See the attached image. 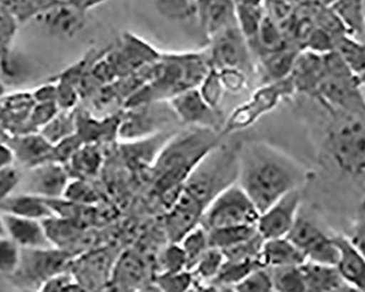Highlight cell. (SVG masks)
<instances>
[{
    "label": "cell",
    "mask_w": 365,
    "mask_h": 292,
    "mask_svg": "<svg viewBox=\"0 0 365 292\" xmlns=\"http://www.w3.org/2000/svg\"><path fill=\"white\" fill-rule=\"evenodd\" d=\"M21 181L19 171L14 166L0 168V201L10 196Z\"/></svg>",
    "instance_id": "cell-53"
},
{
    "label": "cell",
    "mask_w": 365,
    "mask_h": 292,
    "mask_svg": "<svg viewBox=\"0 0 365 292\" xmlns=\"http://www.w3.org/2000/svg\"><path fill=\"white\" fill-rule=\"evenodd\" d=\"M103 164V154L96 144H83L65 164L73 178L91 181L98 176Z\"/></svg>",
    "instance_id": "cell-30"
},
{
    "label": "cell",
    "mask_w": 365,
    "mask_h": 292,
    "mask_svg": "<svg viewBox=\"0 0 365 292\" xmlns=\"http://www.w3.org/2000/svg\"><path fill=\"white\" fill-rule=\"evenodd\" d=\"M313 98L327 111L365 113L362 82L356 76H325Z\"/></svg>",
    "instance_id": "cell-10"
},
{
    "label": "cell",
    "mask_w": 365,
    "mask_h": 292,
    "mask_svg": "<svg viewBox=\"0 0 365 292\" xmlns=\"http://www.w3.org/2000/svg\"><path fill=\"white\" fill-rule=\"evenodd\" d=\"M159 265L161 273H176L187 269V258L180 242H170L169 246L162 251Z\"/></svg>",
    "instance_id": "cell-47"
},
{
    "label": "cell",
    "mask_w": 365,
    "mask_h": 292,
    "mask_svg": "<svg viewBox=\"0 0 365 292\" xmlns=\"http://www.w3.org/2000/svg\"><path fill=\"white\" fill-rule=\"evenodd\" d=\"M287 236L302 251L307 261L334 265L337 262L334 232L324 229L319 222L303 213L302 208Z\"/></svg>",
    "instance_id": "cell-9"
},
{
    "label": "cell",
    "mask_w": 365,
    "mask_h": 292,
    "mask_svg": "<svg viewBox=\"0 0 365 292\" xmlns=\"http://www.w3.org/2000/svg\"><path fill=\"white\" fill-rule=\"evenodd\" d=\"M221 137L220 131L192 127L174 133L164 144L153 162V187L168 208L178 198L192 170L220 145Z\"/></svg>",
    "instance_id": "cell-2"
},
{
    "label": "cell",
    "mask_w": 365,
    "mask_h": 292,
    "mask_svg": "<svg viewBox=\"0 0 365 292\" xmlns=\"http://www.w3.org/2000/svg\"><path fill=\"white\" fill-rule=\"evenodd\" d=\"M235 16H237V26L253 51L264 12L260 6L237 3L235 4Z\"/></svg>",
    "instance_id": "cell-34"
},
{
    "label": "cell",
    "mask_w": 365,
    "mask_h": 292,
    "mask_svg": "<svg viewBox=\"0 0 365 292\" xmlns=\"http://www.w3.org/2000/svg\"><path fill=\"white\" fill-rule=\"evenodd\" d=\"M40 133L49 143L56 145L63 139L77 133V115L73 113V110H59V112L41 129Z\"/></svg>",
    "instance_id": "cell-35"
},
{
    "label": "cell",
    "mask_w": 365,
    "mask_h": 292,
    "mask_svg": "<svg viewBox=\"0 0 365 292\" xmlns=\"http://www.w3.org/2000/svg\"><path fill=\"white\" fill-rule=\"evenodd\" d=\"M0 213L36 220H44L54 216L47 205L46 199L29 193L21 195L11 194L0 201Z\"/></svg>",
    "instance_id": "cell-27"
},
{
    "label": "cell",
    "mask_w": 365,
    "mask_h": 292,
    "mask_svg": "<svg viewBox=\"0 0 365 292\" xmlns=\"http://www.w3.org/2000/svg\"><path fill=\"white\" fill-rule=\"evenodd\" d=\"M85 10L67 0H61L56 5L43 12L36 18L52 36L61 39H71L83 30L87 24Z\"/></svg>",
    "instance_id": "cell-19"
},
{
    "label": "cell",
    "mask_w": 365,
    "mask_h": 292,
    "mask_svg": "<svg viewBox=\"0 0 365 292\" xmlns=\"http://www.w3.org/2000/svg\"><path fill=\"white\" fill-rule=\"evenodd\" d=\"M327 113L321 144L324 163L346 180H365V113Z\"/></svg>",
    "instance_id": "cell-3"
},
{
    "label": "cell",
    "mask_w": 365,
    "mask_h": 292,
    "mask_svg": "<svg viewBox=\"0 0 365 292\" xmlns=\"http://www.w3.org/2000/svg\"><path fill=\"white\" fill-rule=\"evenodd\" d=\"M272 289L280 292L307 291L304 275L300 266H282L269 268Z\"/></svg>",
    "instance_id": "cell-37"
},
{
    "label": "cell",
    "mask_w": 365,
    "mask_h": 292,
    "mask_svg": "<svg viewBox=\"0 0 365 292\" xmlns=\"http://www.w3.org/2000/svg\"><path fill=\"white\" fill-rule=\"evenodd\" d=\"M358 217L364 218L365 219V197L363 198L362 203H361L360 209H359Z\"/></svg>",
    "instance_id": "cell-59"
},
{
    "label": "cell",
    "mask_w": 365,
    "mask_h": 292,
    "mask_svg": "<svg viewBox=\"0 0 365 292\" xmlns=\"http://www.w3.org/2000/svg\"><path fill=\"white\" fill-rule=\"evenodd\" d=\"M297 94L290 77L267 82L256 89L251 98L232 111L225 119L221 134L231 135L253 126L260 117L274 111L284 99Z\"/></svg>",
    "instance_id": "cell-6"
},
{
    "label": "cell",
    "mask_w": 365,
    "mask_h": 292,
    "mask_svg": "<svg viewBox=\"0 0 365 292\" xmlns=\"http://www.w3.org/2000/svg\"><path fill=\"white\" fill-rule=\"evenodd\" d=\"M180 244L187 258V269L192 271L199 258L210 248L208 230L198 225L180 240Z\"/></svg>",
    "instance_id": "cell-40"
},
{
    "label": "cell",
    "mask_w": 365,
    "mask_h": 292,
    "mask_svg": "<svg viewBox=\"0 0 365 292\" xmlns=\"http://www.w3.org/2000/svg\"><path fill=\"white\" fill-rule=\"evenodd\" d=\"M258 233L256 226H237L208 230L210 248L225 251L243 243Z\"/></svg>",
    "instance_id": "cell-33"
},
{
    "label": "cell",
    "mask_w": 365,
    "mask_h": 292,
    "mask_svg": "<svg viewBox=\"0 0 365 292\" xmlns=\"http://www.w3.org/2000/svg\"><path fill=\"white\" fill-rule=\"evenodd\" d=\"M155 285L163 291H187L194 287L195 277L187 269L176 273H160L155 277Z\"/></svg>",
    "instance_id": "cell-44"
},
{
    "label": "cell",
    "mask_w": 365,
    "mask_h": 292,
    "mask_svg": "<svg viewBox=\"0 0 365 292\" xmlns=\"http://www.w3.org/2000/svg\"><path fill=\"white\" fill-rule=\"evenodd\" d=\"M120 252L114 248H91L73 258L71 271L83 290H106Z\"/></svg>",
    "instance_id": "cell-12"
},
{
    "label": "cell",
    "mask_w": 365,
    "mask_h": 292,
    "mask_svg": "<svg viewBox=\"0 0 365 292\" xmlns=\"http://www.w3.org/2000/svg\"><path fill=\"white\" fill-rule=\"evenodd\" d=\"M21 248L8 236H0V275L11 277L19 267Z\"/></svg>",
    "instance_id": "cell-45"
},
{
    "label": "cell",
    "mask_w": 365,
    "mask_h": 292,
    "mask_svg": "<svg viewBox=\"0 0 365 292\" xmlns=\"http://www.w3.org/2000/svg\"><path fill=\"white\" fill-rule=\"evenodd\" d=\"M57 102H36V106H33L30 113V123L36 129H42L43 126L59 112Z\"/></svg>",
    "instance_id": "cell-52"
},
{
    "label": "cell",
    "mask_w": 365,
    "mask_h": 292,
    "mask_svg": "<svg viewBox=\"0 0 365 292\" xmlns=\"http://www.w3.org/2000/svg\"><path fill=\"white\" fill-rule=\"evenodd\" d=\"M198 90L209 106L215 109L220 108L225 89L223 87L222 81H221L218 69L210 68V71L199 84Z\"/></svg>",
    "instance_id": "cell-43"
},
{
    "label": "cell",
    "mask_w": 365,
    "mask_h": 292,
    "mask_svg": "<svg viewBox=\"0 0 365 292\" xmlns=\"http://www.w3.org/2000/svg\"><path fill=\"white\" fill-rule=\"evenodd\" d=\"M148 278V266L140 255L133 251L120 252L113 268L108 289L130 291L141 289Z\"/></svg>",
    "instance_id": "cell-21"
},
{
    "label": "cell",
    "mask_w": 365,
    "mask_h": 292,
    "mask_svg": "<svg viewBox=\"0 0 365 292\" xmlns=\"http://www.w3.org/2000/svg\"><path fill=\"white\" fill-rule=\"evenodd\" d=\"M338 248L336 267L352 291L365 292V256L346 234L334 233Z\"/></svg>",
    "instance_id": "cell-20"
},
{
    "label": "cell",
    "mask_w": 365,
    "mask_h": 292,
    "mask_svg": "<svg viewBox=\"0 0 365 292\" xmlns=\"http://www.w3.org/2000/svg\"><path fill=\"white\" fill-rule=\"evenodd\" d=\"M82 145H83V141H81L77 133L63 139L54 145L53 161L61 162L63 164L67 163Z\"/></svg>",
    "instance_id": "cell-51"
},
{
    "label": "cell",
    "mask_w": 365,
    "mask_h": 292,
    "mask_svg": "<svg viewBox=\"0 0 365 292\" xmlns=\"http://www.w3.org/2000/svg\"><path fill=\"white\" fill-rule=\"evenodd\" d=\"M68 1L77 6L80 9L88 11V10L92 9V8L96 7V6L106 3L108 0H68Z\"/></svg>",
    "instance_id": "cell-57"
},
{
    "label": "cell",
    "mask_w": 365,
    "mask_h": 292,
    "mask_svg": "<svg viewBox=\"0 0 365 292\" xmlns=\"http://www.w3.org/2000/svg\"><path fill=\"white\" fill-rule=\"evenodd\" d=\"M208 55L211 66L217 69L237 68L248 76L254 71L251 47L237 24H232L210 38Z\"/></svg>",
    "instance_id": "cell-11"
},
{
    "label": "cell",
    "mask_w": 365,
    "mask_h": 292,
    "mask_svg": "<svg viewBox=\"0 0 365 292\" xmlns=\"http://www.w3.org/2000/svg\"><path fill=\"white\" fill-rule=\"evenodd\" d=\"M259 211L239 183L230 185L210 201L200 225L207 230L237 226H256Z\"/></svg>",
    "instance_id": "cell-5"
},
{
    "label": "cell",
    "mask_w": 365,
    "mask_h": 292,
    "mask_svg": "<svg viewBox=\"0 0 365 292\" xmlns=\"http://www.w3.org/2000/svg\"><path fill=\"white\" fill-rule=\"evenodd\" d=\"M297 55V49L288 46L260 55V75L264 78V84L290 77Z\"/></svg>",
    "instance_id": "cell-29"
},
{
    "label": "cell",
    "mask_w": 365,
    "mask_h": 292,
    "mask_svg": "<svg viewBox=\"0 0 365 292\" xmlns=\"http://www.w3.org/2000/svg\"><path fill=\"white\" fill-rule=\"evenodd\" d=\"M178 117L167 101L126 109L120 114L118 139L124 143L143 141L161 134L165 125Z\"/></svg>",
    "instance_id": "cell-7"
},
{
    "label": "cell",
    "mask_w": 365,
    "mask_h": 292,
    "mask_svg": "<svg viewBox=\"0 0 365 292\" xmlns=\"http://www.w3.org/2000/svg\"><path fill=\"white\" fill-rule=\"evenodd\" d=\"M260 261L268 268L282 266H300L307 262V257L288 236L264 240Z\"/></svg>",
    "instance_id": "cell-25"
},
{
    "label": "cell",
    "mask_w": 365,
    "mask_h": 292,
    "mask_svg": "<svg viewBox=\"0 0 365 292\" xmlns=\"http://www.w3.org/2000/svg\"><path fill=\"white\" fill-rule=\"evenodd\" d=\"M360 41L361 42L363 43V46H364V49H365V33L364 34H363V36L362 38L360 39ZM365 84V77H364V79H363V84Z\"/></svg>",
    "instance_id": "cell-61"
},
{
    "label": "cell",
    "mask_w": 365,
    "mask_h": 292,
    "mask_svg": "<svg viewBox=\"0 0 365 292\" xmlns=\"http://www.w3.org/2000/svg\"><path fill=\"white\" fill-rule=\"evenodd\" d=\"M118 78L136 73L143 66L155 63L161 57V53L149 43L134 34H125L120 47L108 51Z\"/></svg>",
    "instance_id": "cell-17"
},
{
    "label": "cell",
    "mask_w": 365,
    "mask_h": 292,
    "mask_svg": "<svg viewBox=\"0 0 365 292\" xmlns=\"http://www.w3.org/2000/svg\"><path fill=\"white\" fill-rule=\"evenodd\" d=\"M334 49L363 84L365 77V49L363 43L349 36L348 33H344L341 36H336Z\"/></svg>",
    "instance_id": "cell-32"
},
{
    "label": "cell",
    "mask_w": 365,
    "mask_h": 292,
    "mask_svg": "<svg viewBox=\"0 0 365 292\" xmlns=\"http://www.w3.org/2000/svg\"><path fill=\"white\" fill-rule=\"evenodd\" d=\"M160 14L169 19L184 20L199 12V0H155Z\"/></svg>",
    "instance_id": "cell-42"
},
{
    "label": "cell",
    "mask_w": 365,
    "mask_h": 292,
    "mask_svg": "<svg viewBox=\"0 0 365 292\" xmlns=\"http://www.w3.org/2000/svg\"><path fill=\"white\" fill-rule=\"evenodd\" d=\"M42 222L51 246L61 248L73 257L91 250L94 246L96 236L90 228L57 216L46 218Z\"/></svg>",
    "instance_id": "cell-15"
},
{
    "label": "cell",
    "mask_w": 365,
    "mask_h": 292,
    "mask_svg": "<svg viewBox=\"0 0 365 292\" xmlns=\"http://www.w3.org/2000/svg\"><path fill=\"white\" fill-rule=\"evenodd\" d=\"M362 91H363V94H364V99H365V84H362Z\"/></svg>",
    "instance_id": "cell-62"
},
{
    "label": "cell",
    "mask_w": 365,
    "mask_h": 292,
    "mask_svg": "<svg viewBox=\"0 0 365 292\" xmlns=\"http://www.w3.org/2000/svg\"><path fill=\"white\" fill-rule=\"evenodd\" d=\"M237 149L239 147L232 148L221 144L217 146L192 170L182 185V191L206 209L219 193L237 183L239 173Z\"/></svg>",
    "instance_id": "cell-4"
},
{
    "label": "cell",
    "mask_w": 365,
    "mask_h": 292,
    "mask_svg": "<svg viewBox=\"0 0 365 292\" xmlns=\"http://www.w3.org/2000/svg\"><path fill=\"white\" fill-rule=\"evenodd\" d=\"M198 14L209 39L237 24L235 0H199Z\"/></svg>",
    "instance_id": "cell-26"
},
{
    "label": "cell",
    "mask_w": 365,
    "mask_h": 292,
    "mask_svg": "<svg viewBox=\"0 0 365 292\" xmlns=\"http://www.w3.org/2000/svg\"><path fill=\"white\" fill-rule=\"evenodd\" d=\"M33 99L36 102H57L56 84H45L38 88L36 94H33Z\"/></svg>",
    "instance_id": "cell-55"
},
{
    "label": "cell",
    "mask_w": 365,
    "mask_h": 292,
    "mask_svg": "<svg viewBox=\"0 0 365 292\" xmlns=\"http://www.w3.org/2000/svg\"><path fill=\"white\" fill-rule=\"evenodd\" d=\"M364 10H365V0H364Z\"/></svg>",
    "instance_id": "cell-63"
},
{
    "label": "cell",
    "mask_w": 365,
    "mask_h": 292,
    "mask_svg": "<svg viewBox=\"0 0 365 292\" xmlns=\"http://www.w3.org/2000/svg\"><path fill=\"white\" fill-rule=\"evenodd\" d=\"M9 139H6V136L4 135L3 131L0 129V143H8Z\"/></svg>",
    "instance_id": "cell-60"
},
{
    "label": "cell",
    "mask_w": 365,
    "mask_h": 292,
    "mask_svg": "<svg viewBox=\"0 0 365 292\" xmlns=\"http://www.w3.org/2000/svg\"><path fill=\"white\" fill-rule=\"evenodd\" d=\"M218 71L225 92L233 94H241L247 87L250 76L245 71L237 69V68H222Z\"/></svg>",
    "instance_id": "cell-48"
},
{
    "label": "cell",
    "mask_w": 365,
    "mask_h": 292,
    "mask_svg": "<svg viewBox=\"0 0 365 292\" xmlns=\"http://www.w3.org/2000/svg\"><path fill=\"white\" fill-rule=\"evenodd\" d=\"M14 154L8 143H0V168L12 166Z\"/></svg>",
    "instance_id": "cell-56"
},
{
    "label": "cell",
    "mask_w": 365,
    "mask_h": 292,
    "mask_svg": "<svg viewBox=\"0 0 365 292\" xmlns=\"http://www.w3.org/2000/svg\"><path fill=\"white\" fill-rule=\"evenodd\" d=\"M346 236L350 238V241L354 243V246L362 253L365 256V219L364 218L358 217L351 229H350L349 234Z\"/></svg>",
    "instance_id": "cell-54"
},
{
    "label": "cell",
    "mask_w": 365,
    "mask_h": 292,
    "mask_svg": "<svg viewBox=\"0 0 365 292\" xmlns=\"http://www.w3.org/2000/svg\"><path fill=\"white\" fill-rule=\"evenodd\" d=\"M240 186L253 201L259 213L291 191L303 188L311 172L286 152L264 141L239 146Z\"/></svg>",
    "instance_id": "cell-1"
},
{
    "label": "cell",
    "mask_w": 365,
    "mask_h": 292,
    "mask_svg": "<svg viewBox=\"0 0 365 292\" xmlns=\"http://www.w3.org/2000/svg\"><path fill=\"white\" fill-rule=\"evenodd\" d=\"M61 0H3V4L20 24L36 19Z\"/></svg>",
    "instance_id": "cell-39"
},
{
    "label": "cell",
    "mask_w": 365,
    "mask_h": 292,
    "mask_svg": "<svg viewBox=\"0 0 365 292\" xmlns=\"http://www.w3.org/2000/svg\"><path fill=\"white\" fill-rule=\"evenodd\" d=\"M233 290L241 292L274 291L269 268L262 266L254 269L245 278L237 283Z\"/></svg>",
    "instance_id": "cell-46"
},
{
    "label": "cell",
    "mask_w": 365,
    "mask_h": 292,
    "mask_svg": "<svg viewBox=\"0 0 365 292\" xmlns=\"http://www.w3.org/2000/svg\"><path fill=\"white\" fill-rule=\"evenodd\" d=\"M225 257L219 248H209L192 269L195 277V286L197 283H209L218 276L219 271L225 264Z\"/></svg>",
    "instance_id": "cell-38"
},
{
    "label": "cell",
    "mask_w": 365,
    "mask_h": 292,
    "mask_svg": "<svg viewBox=\"0 0 365 292\" xmlns=\"http://www.w3.org/2000/svg\"><path fill=\"white\" fill-rule=\"evenodd\" d=\"M120 114H113L103 119L77 115V135L83 144H98L118 137Z\"/></svg>",
    "instance_id": "cell-28"
},
{
    "label": "cell",
    "mask_w": 365,
    "mask_h": 292,
    "mask_svg": "<svg viewBox=\"0 0 365 292\" xmlns=\"http://www.w3.org/2000/svg\"><path fill=\"white\" fill-rule=\"evenodd\" d=\"M204 211V206L195 201L182 188L165 215L164 227L169 241L180 242L190 230L200 225Z\"/></svg>",
    "instance_id": "cell-18"
},
{
    "label": "cell",
    "mask_w": 365,
    "mask_h": 292,
    "mask_svg": "<svg viewBox=\"0 0 365 292\" xmlns=\"http://www.w3.org/2000/svg\"><path fill=\"white\" fill-rule=\"evenodd\" d=\"M7 236L6 233L5 223H4L3 216L0 213V236Z\"/></svg>",
    "instance_id": "cell-58"
},
{
    "label": "cell",
    "mask_w": 365,
    "mask_h": 292,
    "mask_svg": "<svg viewBox=\"0 0 365 292\" xmlns=\"http://www.w3.org/2000/svg\"><path fill=\"white\" fill-rule=\"evenodd\" d=\"M63 197L73 203L86 206H96L101 199L90 181L73 178L69 181Z\"/></svg>",
    "instance_id": "cell-41"
},
{
    "label": "cell",
    "mask_w": 365,
    "mask_h": 292,
    "mask_svg": "<svg viewBox=\"0 0 365 292\" xmlns=\"http://www.w3.org/2000/svg\"><path fill=\"white\" fill-rule=\"evenodd\" d=\"M40 290L43 291H77L83 290V288L76 281L75 276L71 271L57 273L52 278L45 281L41 286Z\"/></svg>",
    "instance_id": "cell-50"
},
{
    "label": "cell",
    "mask_w": 365,
    "mask_h": 292,
    "mask_svg": "<svg viewBox=\"0 0 365 292\" xmlns=\"http://www.w3.org/2000/svg\"><path fill=\"white\" fill-rule=\"evenodd\" d=\"M304 275L307 291H352L344 281L336 265L307 261L301 265Z\"/></svg>",
    "instance_id": "cell-24"
},
{
    "label": "cell",
    "mask_w": 365,
    "mask_h": 292,
    "mask_svg": "<svg viewBox=\"0 0 365 292\" xmlns=\"http://www.w3.org/2000/svg\"><path fill=\"white\" fill-rule=\"evenodd\" d=\"M284 34L279 28L278 22L268 14H264L258 31L257 40L253 51L260 55L269 51H278L286 47Z\"/></svg>",
    "instance_id": "cell-36"
},
{
    "label": "cell",
    "mask_w": 365,
    "mask_h": 292,
    "mask_svg": "<svg viewBox=\"0 0 365 292\" xmlns=\"http://www.w3.org/2000/svg\"><path fill=\"white\" fill-rule=\"evenodd\" d=\"M302 190L287 193L260 213L256 227L264 240L288 236L302 208Z\"/></svg>",
    "instance_id": "cell-14"
},
{
    "label": "cell",
    "mask_w": 365,
    "mask_h": 292,
    "mask_svg": "<svg viewBox=\"0 0 365 292\" xmlns=\"http://www.w3.org/2000/svg\"><path fill=\"white\" fill-rule=\"evenodd\" d=\"M75 257L61 248H21L19 267L12 275L24 285H43L57 273L71 271ZM38 288V289H40Z\"/></svg>",
    "instance_id": "cell-8"
},
{
    "label": "cell",
    "mask_w": 365,
    "mask_h": 292,
    "mask_svg": "<svg viewBox=\"0 0 365 292\" xmlns=\"http://www.w3.org/2000/svg\"><path fill=\"white\" fill-rule=\"evenodd\" d=\"M8 145L22 166L33 168L47 161H53L54 145L49 143L42 134H24L10 139Z\"/></svg>",
    "instance_id": "cell-23"
},
{
    "label": "cell",
    "mask_w": 365,
    "mask_h": 292,
    "mask_svg": "<svg viewBox=\"0 0 365 292\" xmlns=\"http://www.w3.org/2000/svg\"><path fill=\"white\" fill-rule=\"evenodd\" d=\"M71 180L65 164L47 161L29 168L26 193L44 199L61 198Z\"/></svg>",
    "instance_id": "cell-16"
},
{
    "label": "cell",
    "mask_w": 365,
    "mask_h": 292,
    "mask_svg": "<svg viewBox=\"0 0 365 292\" xmlns=\"http://www.w3.org/2000/svg\"><path fill=\"white\" fill-rule=\"evenodd\" d=\"M330 9L349 36L360 40L365 33L364 0H334Z\"/></svg>",
    "instance_id": "cell-31"
},
{
    "label": "cell",
    "mask_w": 365,
    "mask_h": 292,
    "mask_svg": "<svg viewBox=\"0 0 365 292\" xmlns=\"http://www.w3.org/2000/svg\"><path fill=\"white\" fill-rule=\"evenodd\" d=\"M6 233L21 248H49L48 238L42 220L1 213Z\"/></svg>",
    "instance_id": "cell-22"
},
{
    "label": "cell",
    "mask_w": 365,
    "mask_h": 292,
    "mask_svg": "<svg viewBox=\"0 0 365 292\" xmlns=\"http://www.w3.org/2000/svg\"><path fill=\"white\" fill-rule=\"evenodd\" d=\"M180 122L190 127L222 131L225 119L219 109L204 100L198 88L186 90L167 101Z\"/></svg>",
    "instance_id": "cell-13"
},
{
    "label": "cell",
    "mask_w": 365,
    "mask_h": 292,
    "mask_svg": "<svg viewBox=\"0 0 365 292\" xmlns=\"http://www.w3.org/2000/svg\"><path fill=\"white\" fill-rule=\"evenodd\" d=\"M19 26L14 14L0 3V49H9Z\"/></svg>",
    "instance_id": "cell-49"
}]
</instances>
